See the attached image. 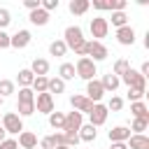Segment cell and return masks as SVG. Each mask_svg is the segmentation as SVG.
<instances>
[{"instance_id": "1", "label": "cell", "mask_w": 149, "mask_h": 149, "mask_svg": "<svg viewBox=\"0 0 149 149\" xmlns=\"http://www.w3.org/2000/svg\"><path fill=\"white\" fill-rule=\"evenodd\" d=\"M65 47L74 51V56H86V40H84V33L79 26H68L65 28V37H63Z\"/></svg>"}, {"instance_id": "2", "label": "cell", "mask_w": 149, "mask_h": 149, "mask_svg": "<svg viewBox=\"0 0 149 149\" xmlns=\"http://www.w3.org/2000/svg\"><path fill=\"white\" fill-rule=\"evenodd\" d=\"M74 74H77V77H81V79H86V81H91V79H95L98 68H95V63H93L91 58L81 56V58L77 61V65H74Z\"/></svg>"}, {"instance_id": "3", "label": "cell", "mask_w": 149, "mask_h": 149, "mask_svg": "<svg viewBox=\"0 0 149 149\" xmlns=\"http://www.w3.org/2000/svg\"><path fill=\"white\" fill-rule=\"evenodd\" d=\"M119 79H121L128 88H142V91H147V79H144L137 70H133V68H128V70H126Z\"/></svg>"}, {"instance_id": "4", "label": "cell", "mask_w": 149, "mask_h": 149, "mask_svg": "<svg viewBox=\"0 0 149 149\" xmlns=\"http://www.w3.org/2000/svg\"><path fill=\"white\" fill-rule=\"evenodd\" d=\"M2 128H5V133H12V135H19L21 130H23V121H21V116L16 114V112H7L5 116H2V123H0Z\"/></svg>"}, {"instance_id": "5", "label": "cell", "mask_w": 149, "mask_h": 149, "mask_svg": "<svg viewBox=\"0 0 149 149\" xmlns=\"http://www.w3.org/2000/svg\"><path fill=\"white\" fill-rule=\"evenodd\" d=\"M88 56H93L91 61H93V63H98V61H105V58L109 56V51H107V47H105L102 42L88 40V42H86V58H88Z\"/></svg>"}, {"instance_id": "6", "label": "cell", "mask_w": 149, "mask_h": 149, "mask_svg": "<svg viewBox=\"0 0 149 149\" xmlns=\"http://www.w3.org/2000/svg\"><path fill=\"white\" fill-rule=\"evenodd\" d=\"M107 114H109V109H107L105 105L95 102V105L91 107V112H88V123H91L93 128H98V126H102V123L107 121Z\"/></svg>"}, {"instance_id": "7", "label": "cell", "mask_w": 149, "mask_h": 149, "mask_svg": "<svg viewBox=\"0 0 149 149\" xmlns=\"http://www.w3.org/2000/svg\"><path fill=\"white\" fill-rule=\"evenodd\" d=\"M107 33H109V21L107 19H102V16L91 19V35L95 37V42H100L102 37H107Z\"/></svg>"}, {"instance_id": "8", "label": "cell", "mask_w": 149, "mask_h": 149, "mask_svg": "<svg viewBox=\"0 0 149 149\" xmlns=\"http://www.w3.org/2000/svg\"><path fill=\"white\" fill-rule=\"evenodd\" d=\"M30 40H33L30 30H16L14 35H9V47H14V49H26V47L30 44Z\"/></svg>"}, {"instance_id": "9", "label": "cell", "mask_w": 149, "mask_h": 149, "mask_svg": "<svg viewBox=\"0 0 149 149\" xmlns=\"http://www.w3.org/2000/svg\"><path fill=\"white\" fill-rule=\"evenodd\" d=\"M35 109L42 114H51L54 112V95L49 93H37L35 95Z\"/></svg>"}, {"instance_id": "10", "label": "cell", "mask_w": 149, "mask_h": 149, "mask_svg": "<svg viewBox=\"0 0 149 149\" xmlns=\"http://www.w3.org/2000/svg\"><path fill=\"white\" fill-rule=\"evenodd\" d=\"M105 95V91H102V86H100V81L98 79H91V81H86V98L95 105V102H100V98Z\"/></svg>"}, {"instance_id": "11", "label": "cell", "mask_w": 149, "mask_h": 149, "mask_svg": "<svg viewBox=\"0 0 149 149\" xmlns=\"http://www.w3.org/2000/svg\"><path fill=\"white\" fill-rule=\"evenodd\" d=\"M70 105H72V109L79 112V114H84V112L88 114L91 107H93V102H91L86 95H72V98H70Z\"/></svg>"}, {"instance_id": "12", "label": "cell", "mask_w": 149, "mask_h": 149, "mask_svg": "<svg viewBox=\"0 0 149 149\" xmlns=\"http://www.w3.org/2000/svg\"><path fill=\"white\" fill-rule=\"evenodd\" d=\"M116 42L123 44V47H130L135 42V30L130 26H123V28H116Z\"/></svg>"}, {"instance_id": "13", "label": "cell", "mask_w": 149, "mask_h": 149, "mask_svg": "<svg viewBox=\"0 0 149 149\" xmlns=\"http://www.w3.org/2000/svg\"><path fill=\"white\" fill-rule=\"evenodd\" d=\"M16 144H19V147H23V149H37V135H35V133H30V130H21V133H19Z\"/></svg>"}, {"instance_id": "14", "label": "cell", "mask_w": 149, "mask_h": 149, "mask_svg": "<svg viewBox=\"0 0 149 149\" xmlns=\"http://www.w3.org/2000/svg\"><path fill=\"white\" fill-rule=\"evenodd\" d=\"M109 142L114 144V142H128V137H130V128L128 126H116V128H112L109 130Z\"/></svg>"}, {"instance_id": "15", "label": "cell", "mask_w": 149, "mask_h": 149, "mask_svg": "<svg viewBox=\"0 0 149 149\" xmlns=\"http://www.w3.org/2000/svg\"><path fill=\"white\" fill-rule=\"evenodd\" d=\"M28 70H30L35 77H47V72H49V61H47V58H35Z\"/></svg>"}, {"instance_id": "16", "label": "cell", "mask_w": 149, "mask_h": 149, "mask_svg": "<svg viewBox=\"0 0 149 149\" xmlns=\"http://www.w3.org/2000/svg\"><path fill=\"white\" fill-rule=\"evenodd\" d=\"M130 114H133L135 119H144V121H149V107L144 105V100L130 102Z\"/></svg>"}, {"instance_id": "17", "label": "cell", "mask_w": 149, "mask_h": 149, "mask_svg": "<svg viewBox=\"0 0 149 149\" xmlns=\"http://www.w3.org/2000/svg\"><path fill=\"white\" fill-rule=\"evenodd\" d=\"M119 84H121V79L116 77V74H105L102 79H100V86H102V91H109V93H114L116 88H119Z\"/></svg>"}, {"instance_id": "18", "label": "cell", "mask_w": 149, "mask_h": 149, "mask_svg": "<svg viewBox=\"0 0 149 149\" xmlns=\"http://www.w3.org/2000/svg\"><path fill=\"white\" fill-rule=\"evenodd\" d=\"M79 142H93L95 140V135H98V130L91 126V123H81V128H79Z\"/></svg>"}, {"instance_id": "19", "label": "cell", "mask_w": 149, "mask_h": 149, "mask_svg": "<svg viewBox=\"0 0 149 149\" xmlns=\"http://www.w3.org/2000/svg\"><path fill=\"white\" fill-rule=\"evenodd\" d=\"M126 144H128V149H149V137L147 135H130Z\"/></svg>"}, {"instance_id": "20", "label": "cell", "mask_w": 149, "mask_h": 149, "mask_svg": "<svg viewBox=\"0 0 149 149\" xmlns=\"http://www.w3.org/2000/svg\"><path fill=\"white\" fill-rule=\"evenodd\" d=\"M68 7H70V12H72L74 16H81V14H86V12H88L91 0H72Z\"/></svg>"}, {"instance_id": "21", "label": "cell", "mask_w": 149, "mask_h": 149, "mask_svg": "<svg viewBox=\"0 0 149 149\" xmlns=\"http://www.w3.org/2000/svg\"><path fill=\"white\" fill-rule=\"evenodd\" d=\"M28 19H30L33 26H47V23H49V12H44V9L40 7V9H35V12H30Z\"/></svg>"}, {"instance_id": "22", "label": "cell", "mask_w": 149, "mask_h": 149, "mask_svg": "<svg viewBox=\"0 0 149 149\" xmlns=\"http://www.w3.org/2000/svg\"><path fill=\"white\" fill-rule=\"evenodd\" d=\"M63 91H65V81H63L61 77H51L49 84H47V93H49V95H54V93L58 95V93H63Z\"/></svg>"}, {"instance_id": "23", "label": "cell", "mask_w": 149, "mask_h": 149, "mask_svg": "<svg viewBox=\"0 0 149 149\" xmlns=\"http://www.w3.org/2000/svg\"><path fill=\"white\" fill-rule=\"evenodd\" d=\"M33 79H35V74H33L28 68H26V70H19V77H16V81H19V86H21V88H30Z\"/></svg>"}, {"instance_id": "24", "label": "cell", "mask_w": 149, "mask_h": 149, "mask_svg": "<svg viewBox=\"0 0 149 149\" xmlns=\"http://www.w3.org/2000/svg\"><path fill=\"white\" fill-rule=\"evenodd\" d=\"M49 126H51L54 130H63V126H65V114H63V112H51V114H49Z\"/></svg>"}, {"instance_id": "25", "label": "cell", "mask_w": 149, "mask_h": 149, "mask_svg": "<svg viewBox=\"0 0 149 149\" xmlns=\"http://www.w3.org/2000/svg\"><path fill=\"white\" fill-rule=\"evenodd\" d=\"M49 54H51V56H65V54H68L65 42H63V40H54V42L49 44Z\"/></svg>"}, {"instance_id": "26", "label": "cell", "mask_w": 149, "mask_h": 149, "mask_svg": "<svg viewBox=\"0 0 149 149\" xmlns=\"http://www.w3.org/2000/svg\"><path fill=\"white\" fill-rule=\"evenodd\" d=\"M58 74H61V79L63 81H68V79H74L77 74H74V65L72 63H63L61 68H58Z\"/></svg>"}, {"instance_id": "27", "label": "cell", "mask_w": 149, "mask_h": 149, "mask_svg": "<svg viewBox=\"0 0 149 149\" xmlns=\"http://www.w3.org/2000/svg\"><path fill=\"white\" fill-rule=\"evenodd\" d=\"M47 84H49V77H35L33 79V93H47Z\"/></svg>"}, {"instance_id": "28", "label": "cell", "mask_w": 149, "mask_h": 149, "mask_svg": "<svg viewBox=\"0 0 149 149\" xmlns=\"http://www.w3.org/2000/svg\"><path fill=\"white\" fill-rule=\"evenodd\" d=\"M112 26H114V28H123V26H128V16H126V12H112Z\"/></svg>"}, {"instance_id": "29", "label": "cell", "mask_w": 149, "mask_h": 149, "mask_svg": "<svg viewBox=\"0 0 149 149\" xmlns=\"http://www.w3.org/2000/svg\"><path fill=\"white\" fill-rule=\"evenodd\" d=\"M14 93V81L12 79H0V98L5 100L7 95H12Z\"/></svg>"}, {"instance_id": "30", "label": "cell", "mask_w": 149, "mask_h": 149, "mask_svg": "<svg viewBox=\"0 0 149 149\" xmlns=\"http://www.w3.org/2000/svg\"><path fill=\"white\" fill-rule=\"evenodd\" d=\"M16 112H19V116H30L35 112V102H19Z\"/></svg>"}, {"instance_id": "31", "label": "cell", "mask_w": 149, "mask_h": 149, "mask_svg": "<svg viewBox=\"0 0 149 149\" xmlns=\"http://www.w3.org/2000/svg\"><path fill=\"white\" fill-rule=\"evenodd\" d=\"M147 126H149V121H144V119H133V126H130V130H135L133 135H144Z\"/></svg>"}, {"instance_id": "32", "label": "cell", "mask_w": 149, "mask_h": 149, "mask_svg": "<svg viewBox=\"0 0 149 149\" xmlns=\"http://www.w3.org/2000/svg\"><path fill=\"white\" fill-rule=\"evenodd\" d=\"M19 102H35L33 88H19Z\"/></svg>"}, {"instance_id": "33", "label": "cell", "mask_w": 149, "mask_h": 149, "mask_svg": "<svg viewBox=\"0 0 149 149\" xmlns=\"http://www.w3.org/2000/svg\"><path fill=\"white\" fill-rule=\"evenodd\" d=\"M128 68H130V65H128V61H126V58H119V61L114 63V70H112V74H116V77H119V74H123Z\"/></svg>"}, {"instance_id": "34", "label": "cell", "mask_w": 149, "mask_h": 149, "mask_svg": "<svg viewBox=\"0 0 149 149\" xmlns=\"http://www.w3.org/2000/svg\"><path fill=\"white\" fill-rule=\"evenodd\" d=\"M105 107H107V109H112V112H119V109L123 107V100H121L119 95H112V98H109V102H107Z\"/></svg>"}, {"instance_id": "35", "label": "cell", "mask_w": 149, "mask_h": 149, "mask_svg": "<svg viewBox=\"0 0 149 149\" xmlns=\"http://www.w3.org/2000/svg\"><path fill=\"white\" fill-rule=\"evenodd\" d=\"M9 21H12V14H9V9L0 7V30H5V28L9 26Z\"/></svg>"}, {"instance_id": "36", "label": "cell", "mask_w": 149, "mask_h": 149, "mask_svg": "<svg viewBox=\"0 0 149 149\" xmlns=\"http://www.w3.org/2000/svg\"><path fill=\"white\" fill-rule=\"evenodd\" d=\"M107 5H109V12H123L126 9V0H107Z\"/></svg>"}, {"instance_id": "37", "label": "cell", "mask_w": 149, "mask_h": 149, "mask_svg": "<svg viewBox=\"0 0 149 149\" xmlns=\"http://www.w3.org/2000/svg\"><path fill=\"white\" fill-rule=\"evenodd\" d=\"M128 98H130V102H137L144 98V91L142 88H128Z\"/></svg>"}, {"instance_id": "38", "label": "cell", "mask_w": 149, "mask_h": 149, "mask_svg": "<svg viewBox=\"0 0 149 149\" xmlns=\"http://www.w3.org/2000/svg\"><path fill=\"white\" fill-rule=\"evenodd\" d=\"M40 7L44 12H51V9H58V0H40Z\"/></svg>"}, {"instance_id": "39", "label": "cell", "mask_w": 149, "mask_h": 149, "mask_svg": "<svg viewBox=\"0 0 149 149\" xmlns=\"http://www.w3.org/2000/svg\"><path fill=\"white\" fill-rule=\"evenodd\" d=\"M40 149H56V144H54V140H51V135H47V137H42V142H40Z\"/></svg>"}, {"instance_id": "40", "label": "cell", "mask_w": 149, "mask_h": 149, "mask_svg": "<svg viewBox=\"0 0 149 149\" xmlns=\"http://www.w3.org/2000/svg\"><path fill=\"white\" fill-rule=\"evenodd\" d=\"M0 149H19V144H16V140L7 137V140H2V142H0Z\"/></svg>"}, {"instance_id": "41", "label": "cell", "mask_w": 149, "mask_h": 149, "mask_svg": "<svg viewBox=\"0 0 149 149\" xmlns=\"http://www.w3.org/2000/svg\"><path fill=\"white\" fill-rule=\"evenodd\" d=\"M51 140H54V144H56V147H65V135H63V133H54V135H51Z\"/></svg>"}, {"instance_id": "42", "label": "cell", "mask_w": 149, "mask_h": 149, "mask_svg": "<svg viewBox=\"0 0 149 149\" xmlns=\"http://www.w3.org/2000/svg\"><path fill=\"white\" fill-rule=\"evenodd\" d=\"M95 9H100V12H105V9H109V5H107V0H93L91 2Z\"/></svg>"}, {"instance_id": "43", "label": "cell", "mask_w": 149, "mask_h": 149, "mask_svg": "<svg viewBox=\"0 0 149 149\" xmlns=\"http://www.w3.org/2000/svg\"><path fill=\"white\" fill-rule=\"evenodd\" d=\"M9 47V35L5 30H0V49H7Z\"/></svg>"}, {"instance_id": "44", "label": "cell", "mask_w": 149, "mask_h": 149, "mask_svg": "<svg viewBox=\"0 0 149 149\" xmlns=\"http://www.w3.org/2000/svg\"><path fill=\"white\" fill-rule=\"evenodd\" d=\"M23 5L30 9V12H35V9H40V0H23Z\"/></svg>"}, {"instance_id": "45", "label": "cell", "mask_w": 149, "mask_h": 149, "mask_svg": "<svg viewBox=\"0 0 149 149\" xmlns=\"http://www.w3.org/2000/svg\"><path fill=\"white\" fill-rule=\"evenodd\" d=\"M140 74L147 79V74H149V61H144V63H142V68H140Z\"/></svg>"}, {"instance_id": "46", "label": "cell", "mask_w": 149, "mask_h": 149, "mask_svg": "<svg viewBox=\"0 0 149 149\" xmlns=\"http://www.w3.org/2000/svg\"><path fill=\"white\" fill-rule=\"evenodd\" d=\"M109 149H128V144H126V142H114Z\"/></svg>"}, {"instance_id": "47", "label": "cell", "mask_w": 149, "mask_h": 149, "mask_svg": "<svg viewBox=\"0 0 149 149\" xmlns=\"http://www.w3.org/2000/svg\"><path fill=\"white\" fill-rule=\"evenodd\" d=\"M2 140H7V133H5V128L0 126V142H2Z\"/></svg>"}, {"instance_id": "48", "label": "cell", "mask_w": 149, "mask_h": 149, "mask_svg": "<svg viewBox=\"0 0 149 149\" xmlns=\"http://www.w3.org/2000/svg\"><path fill=\"white\" fill-rule=\"evenodd\" d=\"M56 149H70V147H56Z\"/></svg>"}, {"instance_id": "49", "label": "cell", "mask_w": 149, "mask_h": 149, "mask_svg": "<svg viewBox=\"0 0 149 149\" xmlns=\"http://www.w3.org/2000/svg\"><path fill=\"white\" fill-rule=\"evenodd\" d=\"M2 102H5V100H2V98H0V107H2Z\"/></svg>"}, {"instance_id": "50", "label": "cell", "mask_w": 149, "mask_h": 149, "mask_svg": "<svg viewBox=\"0 0 149 149\" xmlns=\"http://www.w3.org/2000/svg\"><path fill=\"white\" fill-rule=\"evenodd\" d=\"M0 123H2V116H0Z\"/></svg>"}]
</instances>
